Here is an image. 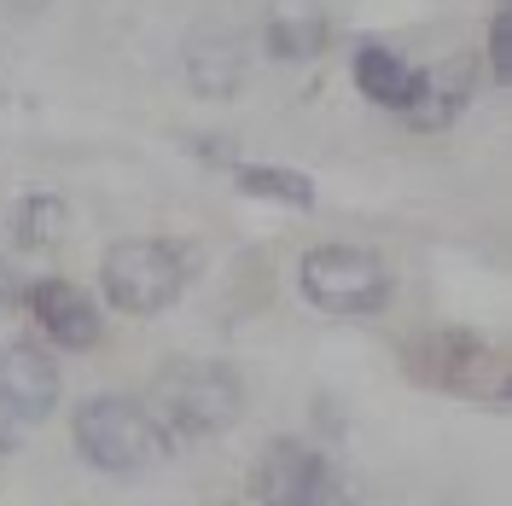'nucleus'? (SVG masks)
I'll return each instance as SVG.
<instances>
[{
	"label": "nucleus",
	"instance_id": "11",
	"mask_svg": "<svg viewBox=\"0 0 512 506\" xmlns=\"http://www.w3.org/2000/svg\"><path fill=\"white\" fill-rule=\"evenodd\" d=\"M472 94H478V64L460 53V59L437 64V70L425 76V94H419V105L402 117V123L419 128V134H437V128H448V123H460V117H466Z\"/></svg>",
	"mask_w": 512,
	"mask_h": 506
},
{
	"label": "nucleus",
	"instance_id": "9",
	"mask_svg": "<svg viewBox=\"0 0 512 506\" xmlns=\"http://www.w3.org/2000/svg\"><path fill=\"white\" fill-rule=\"evenodd\" d=\"M350 76L355 88H361V99H373V105H384V111H396V117H408L419 105V94H425V64L402 59L396 47H384V41H361L350 59Z\"/></svg>",
	"mask_w": 512,
	"mask_h": 506
},
{
	"label": "nucleus",
	"instance_id": "10",
	"mask_svg": "<svg viewBox=\"0 0 512 506\" xmlns=\"http://www.w3.org/2000/svg\"><path fill=\"white\" fill-rule=\"evenodd\" d=\"M187 82L204 99H227L245 88V35L204 24L187 35Z\"/></svg>",
	"mask_w": 512,
	"mask_h": 506
},
{
	"label": "nucleus",
	"instance_id": "14",
	"mask_svg": "<svg viewBox=\"0 0 512 506\" xmlns=\"http://www.w3.org/2000/svg\"><path fill=\"white\" fill-rule=\"evenodd\" d=\"M239 192H251L262 204H286V210H315V181L303 169H280V163H239L233 169Z\"/></svg>",
	"mask_w": 512,
	"mask_h": 506
},
{
	"label": "nucleus",
	"instance_id": "5",
	"mask_svg": "<svg viewBox=\"0 0 512 506\" xmlns=\"http://www.w3.org/2000/svg\"><path fill=\"white\" fill-rule=\"evenodd\" d=\"M402 367L431 390L478 396V402H507V355L478 338V332H425L402 349Z\"/></svg>",
	"mask_w": 512,
	"mask_h": 506
},
{
	"label": "nucleus",
	"instance_id": "3",
	"mask_svg": "<svg viewBox=\"0 0 512 506\" xmlns=\"http://www.w3.org/2000/svg\"><path fill=\"white\" fill-rule=\"evenodd\" d=\"M152 413L163 419V431L175 443H198V437H216L227 431L239 413H245V384L227 361H169L158 373L152 390Z\"/></svg>",
	"mask_w": 512,
	"mask_h": 506
},
{
	"label": "nucleus",
	"instance_id": "2",
	"mask_svg": "<svg viewBox=\"0 0 512 506\" xmlns=\"http://www.w3.org/2000/svg\"><path fill=\"white\" fill-rule=\"evenodd\" d=\"M198 274V256L187 239H123L99 256V291L117 315H163L181 303L187 280Z\"/></svg>",
	"mask_w": 512,
	"mask_h": 506
},
{
	"label": "nucleus",
	"instance_id": "1",
	"mask_svg": "<svg viewBox=\"0 0 512 506\" xmlns=\"http://www.w3.org/2000/svg\"><path fill=\"white\" fill-rule=\"evenodd\" d=\"M70 443L94 472L111 477H134L175 454V437L163 431V419L134 396H88L70 419Z\"/></svg>",
	"mask_w": 512,
	"mask_h": 506
},
{
	"label": "nucleus",
	"instance_id": "15",
	"mask_svg": "<svg viewBox=\"0 0 512 506\" xmlns=\"http://www.w3.org/2000/svg\"><path fill=\"white\" fill-rule=\"evenodd\" d=\"M489 70H495V82H512V41H507V6H495V18H489Z\"/></svg>",
	"mask_w": 512,
	"mask_h": 506
},
{
	"label": "nucleus",
	"instance_id": "7",
	"mask_svg": "<svg viewBox=\"0 0 512 506\" xmlns=\"http://www.w3.org/2000/svg\"><path fill=\"white\" fill-rule=\"evenodd\" d=\"M0 408L12 419H24V425L59 408V361H53L47 344L18 338V344L0 349Z\"/></svg>",
	"mask_w": 512,
	"mask_h": 506
},
{
	"label": "nucleus",
	"instance_id": "12",
	"mask_svg": "<svg viewBox=\"0 0 512 506\" xmlns=\"http://www.w3.org/2000/svg\"><path fill=\"white\" fill-rule=\"evenodd\" d=\"M262 41H268V59L309 64V59L326 53V41H332V18H326V12H286V18H274V24L262 30Z\"/></svg>",
	"mask_w": 512,
	"mask_h": 506
},
{
	"label": "nucleus",
	"instance_id": "13",
	"mask_svg": "<svg viewBox=\"0 0 512 506\" xmlns=\"http://www.w3.org/2000/svg\"><path fill=\"white\" fill-rule=\"evenodd\" d=\"M64 233H70V210H64L59 192H24V204L12 216L18 251H59Z\"/></svg>",
	"mask_w": 512,
	"mask_h": 506
},
{
	"label": "nucleus",
	"instance_id": "6",
	"mask_svg": "<svg viewBox=\"0 0 512 506\" xmlns=\"http://www.w3.org/2000/svg\"><path fill=\"white\" fill-rule=\"evenodd\" d=\"M245 489L262 506H326L344 495V472L332 466V454L309 448L303 437H280L256 454Z\"/></svg>",
	"mask_w": 512,
	"mask_h": 506
},
{
	"label": "nucleus",
	"instance_id": "8",
	"mask_svg": "<svg viewBox=\"0 0 512 506\" xmlns=\"http://www.w3.org/2000/svg\"><path fill=\"white\" fill-rule=\"evenodd\" d=\"M30 315L59 349H94L99 338H105L99 303L70 280H35L30 285Z\"/></svg>",
	"mask_w": 512,
	"mask_h": 506
},
{
	"label": "nucleus",
	"instance_id": "4",
	"mask_svg": "<svg viewBox=\"0 0 512 506\" xmlns=\"http://www.w3.org/2000/svg\"><path fill=\"white\" fill-rule=\"evenodd\" d=\"M297 291L315 303L320 315L367 320V315H384L390 309L396 274L373 251H361V245H315V251H303V262H297Z\"/></svg>",
	"mask_w": 512,
	"mask_h": 506
}]
</instances>
